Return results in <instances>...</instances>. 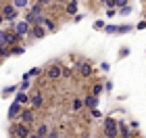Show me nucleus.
Segmentation results:
<instances>
[{"label":"nucleus","mask_w":146,"mask_h":138,"mask_svg":"<svg viewBox=\"0 0 146 138\" xmlns=\"http://www.w3.org/2000/svg\"><path fill=\"white\" fill-rule=\"evenodd\" d=\"M29 107H34L36 111L44 107V92L42 90H34L29 96Z\"/></svg>","instance_id":"nucleus-8"},{"label":"nucleus","mask_w":146,"mask_h":138,"mask_svg":"<svg viewBox=\"0 0 146 138\" xmlns=\"http://www.w3.org/2000/svg\"><path fill=\"white\" fill-rule=\"evenodd\" d=\"M15 90H17L15 86H9V88H4V90H2V96H6V94H11V92H15Z\"/></svg>","instance_id":"nucleus-28"},{"label":"nucleus","mask_w":146,"mask_h":138,"mask_svg":"<svg viewBox=\"0 0 146 138\" xmlns=\"http://www.w3.org/2000/svg\"><path fill=\"white\" fill-rule=\"evenodd\" d=\"M104 27H107V25H104V21H102V19L94 21V29H96V31H98V29H104Z\"/></svg>","instance_id":"nucleus-26"},{"label":"nucleus","mask_w":146,"mask_h":138,"mask_svg":"<svg viewBox=\"0 0 146 138\" xmlns=\"http://www.w3.org/2000/svg\"><path fill=\"white\" fill-rule=\"evenodd\" d=\"M23 107H25V105H21L19 101H13V103H11V107H9V119H11V121L19 119V115H21Z\"/></svg>","instance_id":"nucleus-11"},{"label":"nucleus","mask_w":146,"mask_h":138,"mask_svg":"<svg viewBox=\"0 0 146 138\" xmlns=\"http://www.w3.org/2000/svg\"><path fill=\"white\" fill-rule=\"evenodd\" d=\"M127 2H129V0H117V6H119V9H121V6H127Z\"/></svg>","instance_id":"nucleus-32"},{"label":"nucleus","mask_w":146,"mask_h":138,"mask_svg":"<svg viewBox=\"0 0 146 138\" xmlns=\"http://www.w3.org/2000/svg\"><path fill=\"white\" fill-rule=\"evenodd\" d=\"M0 13L4 15L6 21H17V17H19V9L13 2H2L0 4Z\"/></svg>","instance_id":"nucleus-6"},{"label":"nucleus","mask_w":146,"mask_h":138,"mask_svg":"<svg viewBox=\"0 0 146 138\" xmlns=\"http://www.w3.org/2000/svg\"><path fill=\"white\" fill-rule=\"evenodd\" d=\"M144 19H146V11H144Z\"/></svg>","instance_id":"nucleus-39"},{"label":"nucleus","mask_w":146,"mask_h":138,"mask_svg":"<svg viewBox=\"0 0 146 138\" xmlns=\"http://www.w3.org/2000/svg\"><path fill=\"white\" fill-rule=\"evenodd\" d=\"M127 55H129V50H127V48H123L121 52H119V57H121V59H123V57H127Z\"/></svg>","instance_id":"nucleus-34"},{"label":"nucleus","mask_w":146,"mask_h":138,"mask_svg":"<svg viewBox=\"0 0 146 138\" xmlns=\"http://www.w3.org/2000/svg\"><path fill=\"white\" fill-rule=\"evenodd\" d=\"M77 2L79 0H69L67 6H65V13L67 15H77Z\"/></svg>","instance_id":"nucleus-18"},{"label":"nucleus","mask_w":146,"mask_h":138,"mask_svg":"<svg viewBox=\"0 0 146 138\" xmlns=\"http://www.w3.org/2000/svg\"><path fill=\"white\" fill-rule=\"evenodd\" d=\"M84 107H86V103H84V98H82V96H75V98H73V103H71V109L75 111V113H77V111H82Z\"/></svg>","instance_id":"nucleus-17"},{"label":"nucleus","mask_w":146,"mask_h":138,"mask_svg":"<svg viewBox=\"0 0 146 138\" xmlns=\"http://www.w3.org/2000/svg\"><path fill=\"white\" fill-rule=\"evenodd\" d=\"M109 31V34H117V25H107V27H104Z\"/></svg>","instance_id":"nucleus-29"},{"label":"nucleus","mask_w":146,"mask_h":138,"mask_svg":"<svg viewBox=\"0 0 146 138\" xmlns=\"http://www.w3.org/2000/svg\"><path fill=\"white\" fill-rule=\"evenodd\" d=\"M102 134L107 136V138L119 136V121L113 119V117H107V119L102 121Z\"/></svg>","instance_id":"nucleus-3"},{"label":"nucleus","mask_w":146,"mask_h":138,"mask_svg":"<svg viewBox=\"0 0 146 138\" xmlns=\"http://www.w3.org/2000/svg\"><path fill=\"white\" fill-rule=\"evenodd\" d=\"M2 21H6V19H4V15H2V13H0V25H2Z\"/></svg>","instance_id":"nucleus-37"},{"label":"nucleus","mask_w":146,"mask_h":138,"mask_svg":"<svg viewBox=\"0 0 146 138\" xmlns=\"http://www.w3.org/2000/svg\"><path fill=\"white\" fill-rule=\"evenodd\" d=\"M36 2L40 6H44V9H46V6H52V0H36Z\"/></svg>","instance_id":"nucleus-27"},{"label":"nucleus","mask_w":146,"mask_h":138,"mask_svg":"<svg viewBox=\"0 0 146 138\" xmlns=\"http://www.w3.org/2000/svg\"><path fill=\"white\" fill-rule=\"evenodd\" d=\"M104 4H107L109 9H115V6H117V0H107V2H104Z\"/></svg>","instance_id":"nucleus-31"},{"label":"nucleus","mask_w":146,"mask_h":138,"mask_svg":"<svg viewBox=\"0 0 146 138\" xmlns=\"http://www.w3.org/2000/svg\"><path fill=\"white\" fill-rule=\"evenodd\" d=\"M13 29L23 38V36H27L29 31H31V23L27 21V19H19V21H15V27H13Z\"/></svg>","instance_id":"nucleus-9"},{"label":"nucleus","mask_w":146,"mask_h":138,"mask_svg":"<svg viewBox=\"0 0 146 138\" xmlns=\"http://www.w3.org/2000/svg\"><path fill=\"white\" fill-rule=\"evenodd\" d=\"M119 136H121V138H129V136H138V132H131L125 123L119 121Z\"/></svg>","instance_id":"nucleus-16"},{"label":"nucleus","mask_w":146,"mask_h":138,"mask_svg":"<svg viewBox=\"0 0 146 138\" xmlns=\"http://www.w3.org/2000/svg\"><path fill=\"white\" fill-rule=\"evenodd\" d=\"M119 15H129V6H121V9H119Z\"/></svg>","instance_id":"nucleus-30"},{"label":"nucleus","mask_w":146,"mask_h":138,"mask_svg":"<svg viewBox=\"0 0 146 138\" xmlns=\"http://www.w3.org/2000/svg\"><path fill=\"white\" fill-rule=\"evenodd\" d=\"M90 117H94V119H100V117H102V113H100V111H98V107L90 109Z\"/></svg>","instance_id":"nucleus-23"},{"label":"nucleus","mask_w":146,"mask_h":138,"mask_svg":"<svg viewBox=\"0 0 146 138\" xmlns=\"http://www.w3.org/2000/svg\"><path fill=\"white\" fill-rule=\"evenodd\" d=\"M54 2H56V4H58V2H65V0H54Z\"/></svg>","instance_id":"nucleus-38"},{"label":"nucleus","mask_w":146,"mask_h":138,"mask_svg":"<svg viewBox=\"0 0 146 138\" xmlns=\"http://www.w3.org/2000/svg\"><path fill=\"white\" fill-rule=\"evenodd\" d=\"M44 77L48 82H58L63 77V65L54 61V63H48L46 65V69H44Z\"/></svg>","instance_id":"nucleus-2"},{"label":"nucleus","mask_w":146,"mask_h":138,"mask_svg":"<svg viewBox=\"0 0 146 138\" xmlns=\"http://www.w3.org/2000/svg\"><path fill=\"white\" fill-rule=\"evenodd\" d=\"M9 50H11V55H23L25 52V48L21 44H13V46H9Z\"/></svg>","instance_id":"nucleus-21"},{"label":"nucleus","mask_w":146,"mask_h":138,"mask_svg":"<svg viewBox=\"0 0 146 138\" xmlns=\"http://www.w3.org/2000/svg\"><path fill=\"white\" fill-rule=\"evenodd\" d=\"M42 73H44V71L40 69V67H34V69H29L25 75H27V77H38V75H42Z\"/></svg>","instance_id":"nucleus-22"},{"label":"nucleus","mask_w":146,"mask_h":138,"mask_svg":"<svg viewBox=\"0 0 146 138\" xmlns=\"http://www.w3.org/2000/svg\"><path fill=\"white\" fill-rule=\"evenodd\" d=\"M48 134H50V128L46 126V123H40V126L34 130V134H31V136H36V138H48Z\"/></svg>","instance_id":"nucleus-13"},{"label":"nucleus","mask_w":146,"mask_h":138,"mask_svg":"<svg viewBox=\"0 0 146 138\" xmlns=\"http://www.w3.org/2000/svg\"><path fill=\"white\" fill-rule=\"evenodd\" d=\"M115 15H117L115 9H109V11H107V17H115Z\"/></svg>","instance_id":"nucleus-35"},{"label":"nucleus","mask_w":146,"mask_h":138,"mask_svg":"<svg viewBox=\"0 0 146 138\" xmlns=\"http://www.w3.org/2000/svg\"><path fill=\"white\" fill-rule=\"evenodd\" d=\"M19 36L15 29H0V46H13L19 44Z\"/></svg>","instance_id":"nucleus-5"},{"label":"nucleus","mask_w":146,"mask_h":138,"mask_svg":"<svg viewBox=\"0 0 146 138\" xmlns=\"http://www.w3.org/2000/svg\"><path fill=\"white\" fill-rule=\"evenodd\" d=\"M131 29V25H117V34H127Z\"/></svg>","instance_id":"nucleus-24"},{"label":"nucleus","mask_w":146,"mask_h":138,"mask_svg":"<svg viewBox=\"0 0 146 138\" xmlns=\"http://www.w3.org/2000/svg\"><path fill=\"white\" fill-rule=\"evenodd\" d=\"M38 23L46 29V34H54V31H56V21H54V19H50V17H46V15L40 19Z\"/></svg>","instance_id":"nucleus-12"},{"label":"nucleus","mask_w":146,"mask_h":138,"mask_svg":"<svg viewBox=\"0 0 146 138\" xmlns=\"http://www.w3.org/2000/svg\"><path fill=\"white\" fill-rule=\"evenodd\" d=\"M31 36H34L36 40H42V38L46 36V29L40 23H34V25H31Z\"/></svg>","instance_id":"nucleus-14"},{"label":"nucleus","mask_w":146,"mask_h":138,"mask_svg":"<svg viewBox=\"0 0 146 138\" xmlns=\"http://www.w3.org/2000/svg\"><path fill=\"white\" fill-rule=\"evenodd\" d=\"M58 136V132H56V130H50V134H48V138H56Z\"/></svg>","instance_id":"nucleus-36"},{"label":"nucleus","mask_w":146,"mask_h":138,"mask_svg":"<svg viewBox=\"0 0 146 138\" xmlns=\"http://www.w3.org/2000/svg\"><path fill=\"white\" fill-rule=\"evenodd\" d=\"M31 134V128L27 126V123H23V121H19V119H15L11 123V128H9V136L11 138H29Z\"/></svg>","instance_id":"nucleus-1"},{"label":"nucleus","mask_w":146,"mask_h":138,"mask_svg":"<svg viewBox=\"0 0 146 138\" xmlns=\"http://www.w3.org/2000/svg\"><path fill=\"white\" fill-rule=\"evenodd\" d=\"M102 90H104V84H102V80L94 82V84H92V88H90V92H92V94H96V96H100V94H102Z\"/></svg>","instance_id":"nucleus-19"},{"label":"nucleus","mask_w":146,"mask_h":138,"mask_svg":"<svg viewBox=\"0 0 146 138\" xmlns=\"http://www.w3.org/2000/svg\"><path fill=\"white\" fill-rule=\"evenodd\" d=\"M84 103H86V109H94V107H98V96L90 92V94L84 98Z\"/></svg>","instance_id":"nucleus-15"},{"label":"nucleus","mask_w":146,"mask_h":138,"mask_svg":"<svg viewBox=\"0 0 146 138\" xmlns=\"http://www.w3.org/2000/svg\"><path fill=\"white\" fill-rule=\"evenodd\" d=\"M29 0H13V4L17 6V9H23V6H27Z\"/></svg>","instance_id":"nucleus-25"},{"label":"nucleus","mask_w":146,"mask_h":138,"mask_svg":"<svg viewBox=\"0 0 146 138\" xmlns=\"http://www.w3.org/2000/svg\"><path fill=\"white\" fill-rule=\"evenodd\" d=\"M144 27H146V19H144V21H140V23L136 25V29H144Z\"/></svg>","instance_id":"nucleus-33"},{"label":"nucleus","mask_w":146,"mask_h":138,"mask_svg":"<svg viewBox=\"0 0 146 138\" xmlns=\"http://www.w3.org/2000/svg\"><path fill=\"white\" fill-rule=\"evenodd\" d=\"M42 17H44V6H40L38 2H36L34 6H31V9H29V13L25 15V19H27V21H29L31 25H34V23H38Z\"/></svg>","instance_id":"nucleus-7"},{"label":"nucleus","mask_w":146,"mask_h":138,"mask_svg":"<svg viewBox=\"0 0 146 138\" xmlns=\"http://www.w3.org/2000/svg\"><path fill=\"white\" fill-rule=\"evenodd\" d=\"M15 101H19L21 105H29V96L25 94V90H19L17 94H15Z\"/></svg>","instance_id":"nucleus-20"},{"label":"nucleus","mask_w":146,"mask_h":138,"mask_svg":"<svg viewBox=\"0 0 146 138\" xmlns=\"http://www.w3.org/2000/svg\"><path fill=\"white\" fill-rule=\"evenodd\" d=\"M75 73H77L79 80H86V77H92V73H94V67H92L90 61L82 59V61H77V65H75Z\"/></svg>","instance_id":"nucleus-4"},{"label":"nucleus","mask_w":146,"mask_h":138,"mask_svg":"<svg viewBox=\"0 0 146 138\" xmlns=\"http://www.w3.org/2000/svg\"><path fill=\"white\" fill-rule=\"evenodd\" d=\"M100 2H107V0H100Z\"/></svg>","instance_id":"nucleus-40"},{"label":"nucleus","mask_w":146,"mask_h":138,"mask_svg":"<svg viewBox=\"0 0 146 138\" xmlns=\"http://www.w3.org/2000/svg\"><path fill=\"white\" fill-rule=\"evenodd\" d=\"M19 121H23V123H27V126H31V123L36 121V109H34V107L23 109L21 115H19Z\"/></svg>","instance_id":"nucleus-10"}]
</instances>
